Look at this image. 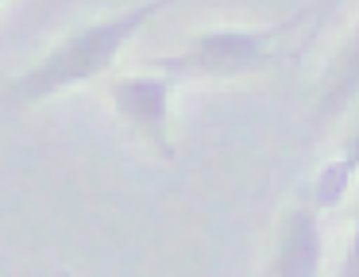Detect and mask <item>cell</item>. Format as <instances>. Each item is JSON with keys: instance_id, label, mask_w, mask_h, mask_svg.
I'll use <instances>...</instances> for the list:
<instances>
[{"instance_id": "4", "label": "cell", "mask_w": 359, "mask_h": 277, "mask_svg": "<svg viewBox=\"0 0 359 277\" xmlns=\"http://www.w3.org/2000/svg\"><path fill=\"white\" fill-rule=\"evenodd\" d=\"M320 208L317 204H294L282 215L278 246L266 266L274 277H313L325 258V239H320Z\"/></svg>"}, {"instance_id": "7", "label": "cell", "mask_w": 359, "mask_h": 277, "mask_svg": "<svg viewBox=\"0 0 359 277\" xmlns=\"http://www.w3.org/2000/svg\"><path fill=\"white\" fill-rule=\"evenodd\" d=\"M340 277H359V212H355V231H351V246L340 266Z\"/></svg>"}, {"instance_id": "1", "label": "cell", "mask_w": 359, "mask_h": 277, "mask_svg": "<svg viewBox=\"0 0 359 277\" xmlns=\"http://www.w3.org/2000/svg\"><path fill=\"white\" fill-rule=\"evenodd\" d=\"M166 4L170 0H143L120 15L86 23L81 31L66 35L43 62H35L32 69H24L16 81L0 89V108H32L39 100H50L55 92L97 81L104 69H112L120 50L151 23V15H158Z\"/></svg>"}, {"instance_id": "6", "label": "cell", "mask_w": 359, "mask_h": 277, "mask_svg": "<svg viewBox=\"0 0 359 277\" xmlns=\"http://www.w3.org/2000/svg\"><path fill=\"white\" fill-rule=\"evenodd\" d=\"M355 89H359V43H355V50H351L348 69H344V73H336V85H332V92L325 97V108H320V112H325V115L340 112V104H344V100H348Z\"/></svg>"}, {"instance_id": "5", "label": "cell", "mask_w": 359, "mask_h": 277, "mask_svg": "<svg viewBox=\"0 0 359 277\" xmlns=\"http://www.w3.org/2000/svg\"><path fill=\"white\" fill-rule=\"evenodd\" d=\"M359 169L351 166L348 158H332L325 169L317 173V185H313V204L320 208V212H332V208H340V200L348 197L351 189V177H355Z\"/></svg>"}, {"instance_id": "3", "label": "cell", "mask_w": 359, "mask_h": 277, "mask_svg": "<svg viewBox=\"0 0 359 277\" xmlns=\"http://www.w3.org/2000/svg\"><path fill=\"white\" fill-rule=\"evenodd\" d=\"M174 89H178V77L174 73H163V77H120L112 81L109 97H112V108L116 115L135 131L143 135L155 154L163 158H174V143H170V100H174Z\"/></svg>"}, {"instance_id": "8", "label": "cell", "mask_w": 359, "mask_h": 277, "mask_svg": "<svg viewBox=\"0 0 359 277\" xmlns=\"http://www.w3.org/2000/svg\"><path fill=\"white\" fill-rule=\"evenodd\" d=\"M340 158H348V162H351V166H355V169H359V127H355V131H351V135H348V143H344V150H340Z\"/></svg>"}, {"instance_id": "2", "label": "cell", "mask_w": 359, "mask_h": 277, "mask_svg": "<svg viewBox=\"0 0 359 277\" xmlns=\"http://www.w3.org/2000/svg\"><path fill=\"white\" fill-rule=\"evenodd\" d=\"M290 23H274V27H220L205 31V35L189 38L178 54L170 58H155L151 66L174 73L178 81L186 77H243L263 69L274 58V43L294 27Z\"/></svg>"}]
</instances>
